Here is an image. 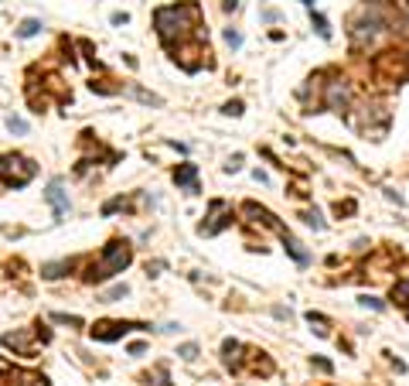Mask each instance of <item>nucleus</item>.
<instances>
[{
  "instance_id": "f257e3e1",
  "label": "nucleus",
  "mask_w": 409,
  "mask_h": 386,
  "mask_svg": "<svg viewBox=\"0 0 409 386\" xmlns=\"http://www.w3.org/2000/svg\"><path fill=\"white\" fill-rule=\"evenodd\" d=\"M198 21H202V10H198V3L160 7V10L153 14L157 34H160V41H164L167 48H174V38H178V41H184V38H188V31H195V28H198Z\"/></svg>"
},
{
  "instance_id": "f03ea898",
  "label": "nucleus",
  "mask_w": 409,
  "mask_h": 386,
  "mask_svg": "<svg viewBox=\"0 0 409 386\" xmlns=\"http://www.w3.org/2000/svg\"><path fill=\"white\" fill-rule=\"evenodd\" d=\"M130 256H133V253H130V243H120V239H116V243H109V246L102 249V260L92 263V270H89L85 277H89L92 284H102V280H109L113 274H120V270L130 263Z\"/></svg>"
},
{
  "instance_id": "7ed1b4c3",
  "label": "nucleus",
  "mask_w": 409,
  "mask_h": 386,
  "mask_svg": "<svg viewBox=\"0 0 409 386\" xmlns=\"http://www.w3.org/2000/svg\"><path fill=\"white\" fill-rule=\"evenodd\" d=\"M0 174H3V181H7V185L21 188V185H27V181H31L34 164H31L27 157H21V154H7V157H0Z\"/></svg>"
},
{
  "instance_id": "20e7f679",
  "label": "nucleus",
  "mask_w": 409,
  "mask_h": 386,
  "mask_svg": "<svg viewBox=\"0 0 409 386\" xmlns=\"http://www.w3.org/2000/svg\"><path fill=\"white\" fill-rule=\"evenodd\" d=\"M133 328H147V325H136V321H96L92 325V338L96 342H116L127 331H133Z\"/></svg>"
},
{
  "instance_id": "39448f33",
  "label": "nucleus",
  "mask_w": 409,
  "mask_h": 386,
  "mask_svg": "<svg viewBox=\"0 0 409 386\" xmlns=\"http://www.w3.org/2000/svg\"><path fill=\"white\" fill-rule=\"evenodd\" d=\"M45 198H48V205L55 209V219H62L68 212V192H65V181H62V178H55V181L48 185Z\"/></svg>"
},
{
  "instance_id": "423d86ee",
  "label": "nucleus",
  "mask_w": 409,
  "mask_h": 386,
  "mask_svg": "<svg viewBox=\"0 0 409 386\" xmlns=\"http://www.w3.org/2000/svg\"><path fill=\"white\" fill-rule=\"evenodd\" d=\"M324 103H328V110L344 113V110H348V85H344V82H331V85H328V96H324Z\"/></svg>"
},
{
  "instance_id": "0eeeda50",
  "label": "nucleus",
  "mask_w": 409,
  "mask_h": 386,
  "mask_svg": "<svg viewBox=\"0 0 409 386\" xmlns=\"http://www.w3.org/2000/svg\"><path fill=\"white\" fill-rule=\"evenodd\" d=\"M174 181H178V188H184L188 195H195L198 192V167L195 164H181L174 171Z\"/></svg>"
},
{
  "instance_id": "6e6552de",
  "label": "nucleus",
  "mask_w": 409,
  "mask_h": 386,
  "mask_svg": "<svg viewBox=\"0 0 409 386\" xmlns=\"http://www.w3.org/2000/svg\"><path fill=\"white\" fill-rule=\"evenodd\" d=\"M280 239H283L286 253H290V256H293V260H297L300 267H304V263H310V253H307V249H304V246H300V243H297V239H293L290 232H280Z\"/></svg>"
},
{
  "instance_id": "1a4fd4ad",
  "label": "nucleus",
  "mask_w": 409,
  "mask_h": 386,
  "mask_svg": "<svg viewBox=\"0 0 409 386\" xmlns=\"http://www.w3.org/2000/svg\"><path fill=\"white\" fill-rule=\"evenodd\" d=\"M38 31H41V21H38V17H27V21L17 28V38H34Z\"/></svg>"
},
{
  "instance_id": "9d476101",
  "label": "nucleus",
  "mask_w": 409,
  "mask_h": 386,
  "mask_svg": "<svg viewBox=\"0 0 409 386\" xmlns=\"http://www.w3.org/2000/svg\"><path fill=\"white\" fill-rule=\"evenodd\" d=\"M307 321H310V325H317V328H314L317 335H328V318H324V314H317V311H307Z\"/></svg>"
},
{
  "instance_id": "9b49d317",
  "label": "nucleus",
  "mask_w": 409,
  "mask_h": 386,
  "mask_svg": "<svg viewBox=\"0 0 409 386\" xmlns=\"http://www.w3.org/2000/svg\"><path fill=\"white\" fill-rule=\"evenodd\" d=\"M68 267H72V263H48L41 274H45L48 280H55V277H62V270H68Z\"/></svg>"
},
{
  "instance_id": "f8f14e48",
  "label": "nucleus",
  "mask_w": 409,
  "mask_h": 386,
  "mask_svg": "<svg viewBox=\"0 0 409 386\" xmlns=\"http://www.w3.org/2000/svg\"><path fill=\"white\" fill-rule=\"evenodd\" d=\"M7 130H10V134H27V123H24L21 116H7Z\"/></svg>"
},
{
  "instance_id": "ddd939ff",
  "label": "nucleus",
  "mask_w": 409,
  "mask_h": 386,
  "mask_svg": "<svg viewBox=\"0 0 409 386\" xmlns=\"http://www.w3.org/2000/svg\"><path fill=\"white\" fill-rule=\"evenodd\" d=\"M127 294H130V287H127V284H116V287L106 294V301H120V298H127Z\"/></svg>"
},
{
  "instance_id": "4468645a",
  "label": "nucleus",
  "mask_w": 409,
  "mask_h": 386,
  "mask_svg": "<svg viewBox=\"0 0 409 386\" xmlns=\"http://www.w3.org/2000/svg\"><path fill=\"white\" fill-rule=\"evenodd\" d=\"M51 321H58V325H82V318H75V314H51Z\"/></svg>"
},
{
  "instance_id": "2eb2a0df",
  "label": "nucleus",
  "mask_w": 409,
  "mask_h": 386,
  "mask_svg": "<svg viewBox=\"0 0 409 386\" xmlns=\"http://www.w3.org/2000/svg\"><path fill=\"white\" fill-rule=\"evenodd\" d=\"M314 24H317V34H321V38H331V28H328V21H324L321 14H314Z\"/></svg>"
},
{
  "instance_id": "dca6fc26",
  "label": "nucleus",
  "mask_w": 409,
  "mask_h": 386,
  "mask_svg": "<svg viewBox=\"0 0 409 386\" xmlns=\"http://www.w3.org/2000/svg\"><path fill=\"white\" fill-rule=\"evenodd\" d=\"M178 356H181V359H195V356H198V345H195V342H188V345H181V349H178Z\"/></svg>"
},
{
  "instance_id": "f3484780",
  "label": "nucleus",
  "mask_w": 409,
  "mask_h": 386,
  "mask_svg": "<svg viewBox=\"0 0 409 386\" xmlns=\"http://www.w3.org/2000/svg\"><path fill=\"white\" fill-rule=\"evenodd\" d=\"M358 304H365V308H375V311H382V308H385V304H382L379 298H368V294H361V298H358Z\"/></svg>"
},
{
  "instance_id": "a211bd4d",
  "label": "nucleus",
  "mask_w": 409,
  "mask_h": 386,
  "mask_svg": "<svg viewBox=\"0 0 409 386\" xmlns=\"http://www.w3.org/2000/svg\"><path fill=\"white\" fill-rule=\"evenodd\" d=\"M304 222H307V226H314V229H324V222H321L317 209H314V212H307V216H304Z\"/></svg>"
},
{
  "instance_id": "6ab92c4d",
  "label": "nucleus",
  "mask_w": 409,
  "mask_h": 386,
  "mask_svg": "<svg viewBox=\"0 0 409 386\" xmlns=\"http://www.w3.org/2000/svg\"><path fill=\"white\" fill-rule=\"evenodd\" d=\"M225 41H229V45H232V48H239V45H242V34H239V31H232V28H229V31H225Z\"/></svg>"
},
{
  "instance_id": "aec40b11",
  "label": "nucleus",
  "mask_w": 409,
  "mask_h": 386,
  "mask_svg": "<svg viewBox=\"0 0 409 386\" xmlns=\"http://www.w3.org/2000/svg\"><path fill=\"white\" fill-rule=\"evenodd\" d=\"M222 113H229V116H239V113H242V103H239V99H232V103H225V110H222Z\"/></svg>"
},
{
  "instance_id": "412c9836",
  "label": "nucleus",
  "mask_w": 409,
  "mask_h": 386,
  "mask_svg": "<svg viewBox=\"0 0 409 386\" xmlns=\"http://www.w3.org/2000/svg\"><path fill=\"white\" fill-rule=\"evenodd\" d=\"M314 369H321V373H331V369H334V366H331V362H328V359H314Z\"/></svg>"
},
{
  "instance_id": "4be33fe9",
  "label": "nucleus",
  "mask_w": 409,
  "mask_h": 386,
  "mask_svg": "<svg viewBox=\"0 0 409 386\" xmlns=\"http://www.w3.org/2000/svg\"><path fill=\"white\" fill-rule=\"evenodd\" d=\"M239 167H242V157H239V154H235L232 161H229V164H225V171H229V174H232V171H239Z\"/></svg>"
},
{
  "instance_id": "5701e85b",
  "label": "nucleus",
  "mask_w": 409,
  "mask_h": 386,
  "mask_svg": "<svg viewBox=\"0 0 409 386\" xmlns=\"http://www.w3.org/2000/svg\"><path fill=\"white\" fill-rule=\"evenodd\" d=\"M239 7V0H225V10H235Z\"/></svg>"
},
{
  "instance_id": "b1692460",
  "label": "nucleus",
  "mask_w": 409,
  "mask_h": 386,
  "mask_svg": "<svg viewBox=\"0 0 409 386\" xmlns=\"http://www.w3.org/2000/svg\"><path fill=\"white\" fill-rule=\"evenodd\" d=\"M300 3H310V0H300Z\"/></svg>"
},
{
  "instance_id": "393cba45",
  "label": "nucleus",
  "mask_w": 409,
  "mask_h": 386,
  "mask_svg": "<svg viewBox=\"0 0 409 386\" xmlns=\"http://www.w3.org/2000/svg\"><path fill=\"white\" fill-rule=\"evenodd\" d=\"M406 311H409V308H406Z\"/></svg>"
}]
</instances>
